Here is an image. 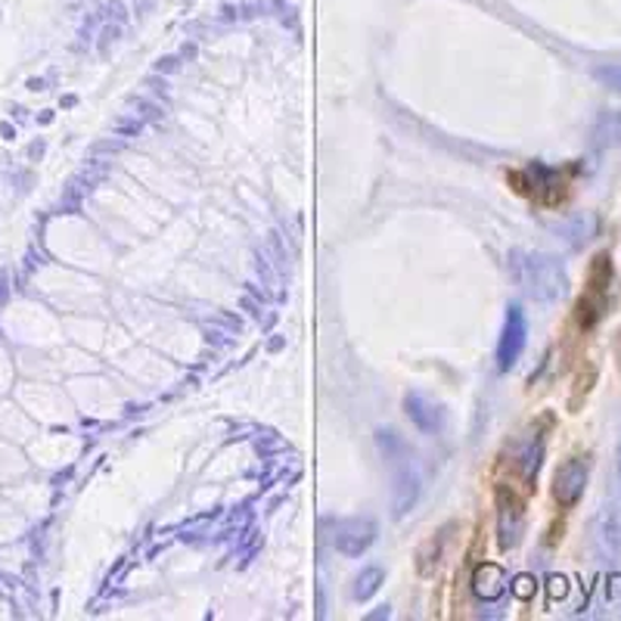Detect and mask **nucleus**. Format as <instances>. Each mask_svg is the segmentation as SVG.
<instances>
[{
	"instance_id": "f257e3e1",
	"label": "nucleus",
	"mask_w": 621,
	"mask_h": 621,
	"mask_svg": "<svg viewBox=\"0 0 621 621\" xmlns=\"http://www.w3.org/2000/svg\"><path fill=\"white\" fill-rule=\"evenodd\" d=\"M510 274L516 280V286L535 302H559L569 293V274L566 268L551 255L541 252H525L513 249L510 252Z\"/></svg>"
},
{
	"instance_id": "f03ea898",
	"label": "nucleus",
	"mask_w": 621,
	"mask_h": 621,
	"mask_svg": "<svg viewBox=\"0 0 621 621\" xmlns=\"http://www.w3.org/2000/svg\"><path fill=\"white\" fill-rule=\"evenodd\" d=\"M612 286V261L609 255H600L590 268V280H587V295L578 302V324L590 329L606 314V295Z\"/></svg>"
},
{
	"instance_id": "7ed1b4c3",
	"label": "nucleus",
	"mask_w": 621,
	"mask_h": 621,
	"mask_svg": "<svg viewBox=\"0 0 621 621\" xmlns=\"http://www.w3.org/2000/svg\"><path fill=\"white\" fill-rule=\"evenodd\" d=\"M587 479H590V460L587 457H569L553 476V501L559 503L563 510L578 506V501L585 498L587 491Z\"/></svg>"
},
{
	"instance_id": "20e7f679",
	"label": "nucleus",
	"mask_w": 621,
	"mask_h": 621,
	"mask_svg": "<svg viewBox=\"0 0 621 621\" xmlns=\"http://www.w3.org/2000/svg\"><path fill=\"white\" fill-rule=\"evenodd\" d=\"M329 525V544L342 556H361L377 541V525L370 519H336Z\"/></svg>"
},
{
	"instance_id": "39448f33",
	"label": "nucleus",
	"mask_w": 621,
	"mask_h": 621,
	"mask_svg": "<svg viewBox=\"0 0 621 621\" xmlns=\"http://www.w3.org/2000/svg\"><path fill=\"white\" fill-rule=\"evenodd\" d=\"M525 339H529L525 314H522L519 305H513V308L506 310L501 342H498V370H501V373H506V370L516 367V361L522 358V348H525Z\"/></svg>"
},
{
	"instance_id": "423d86ee",
	"label": "nucleus",
	"mask_w": 621,
	"mask_h": 621,
	"mask_svg": "<svg viewBox=\"0 0 621 621\" xmlns=\"http://www.w3.org/2000/svg\"><path fill=\"white\" fill-rule=\"evenodd\" d=\"M522 519H525V503H522V498H516L513 488L501 484V488H498V529H501L503 551H510V547H516L519 544Z\"/></svg>"
},
{
	"instance_id": "0eeeda50",
	"label": "nucleus",
	"mask_w": 621,
	"mask_h": 621,
	"mask_svg": "<svg viewBox=\"0 0 621 621\" xmlns=\"http://www.w3.org/2000/svg\"><path fill=\"white\" fill-rule=\"evenodd\" d=\"M593 551L600 563H615L621 553V529L612 510H603L593 522Z\"/></svg>"
},
{
	"instance_id": "6e6552de",
	"label": "nucleus",
	"mask_w": 621,
	"mask_h": 621,
	"mask_svg": "<svg viewBox=\"0 0 621 621\" xmlns=\"http://www.w3.org/2000/svg\"><path fill=\"white\" fill-rule=\"evenodd\" d=\"M404 407H407V416L414 420V426L420 432L438 435V432L445 429V411H442V404H435L432 397L414 392V395L404 397Z\"/></svg>"
},
{
	"instance_id": "1a4fd4ad",
	"label": "nucleus",
	"mask_w": 621,
	"mask_h": 621,
	"mask_svg": "<svg viewBox=\"0 0 621 621\" xmlns=\"http://www.w3.org/2000/svg\"><path fill=\"white\" fill-rule=\"evenodd\" d=\"M472 590H476L482 600H498V597H503V590H506V575H503L501 566H494V563L479 566L476 575H472Z\"/></svg>"
},
{
	"instance_id": "9d476101",
	"label": "nucleus",
	"mask_w": 621,
	"mask_h": 621,
	"mask_svg": "<svg viewBox=\"0 0 621 621\" xmlns=\"http://www.w3.org/2000/svg\"><path fill=\"white\" fill-rule=\"evenodd\" d=\"M416 494H420V479H416V472H411V466H404V469L395 476V484H392V506H395V516H404V513L414 506Z\"/></svg>"
},
{
	"instance_id": "9b49d317",
	"label": "nucleus",
	"mask_w": 621,
	"mask_h": 621,
	"mask_svg": "<svg viewBox=\"0 0 621 621\" xmlns=\"http://www.w3.org/2000/svg\"><path fill=\"white\" fill-rule=\"evenodd\" d=\"M593 140H597V146H606V150L621 146V109L600 112V119L593 121Z\"/></svg>"
},
{
	"instance_id": "f8f14e48",
	"label": "nucleus",
	"mask_w": 621,
	"mask_h": 621,
	"mask_svg": "<svg viewBox=\"0 0 621 621\" xmlns=\"http://www.w3.org/2000/svg\"><path fill=\"white\" fill-rule=\"evenodd\" d=\"M382 581H385V571H382L380 566L363 569L361 575H358V581H355V600H370V597L380 590Z\"/></svg>"
},
{
	"instance_id": "ddd939ff",
	"label": "nucleus",
	"mask_w": 621,
	"mask_h": 621,
	"mask_svg": "<svg viewBox=\"0 0 621 621\" xmlns=\"http://www.w3.org/2000/svg\"><path fill=\"white\" fill-rule=\"evenodd\" d=\"M593 78H597V81H600L603 87H609V90L621 94V63H606V66H597V69H593Z\"/></svg>"
},
{
	"instance_id": "4468645a",
	"label": "nucleus",
	"mask_w": 621,
	"mask_h": 621,
	"mask_svg": "<svg viewBox=\"0 0 621 621\" xmlns=\"http://www.w3.org/2000/svg\"><path fill=\"white\" fill-rule=\"evenodd\" d=\"M619 476H621V442H619Z\"/></svg>"
}]
</instances>
